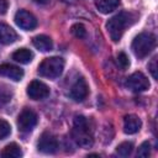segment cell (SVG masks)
<instances>
[{"label":"cell","instance_id":"obj_1","mask_svg":"<svg viewBox=\"0 0 158 158\" xmlns=\"http://www.w3.org/2000/svg\"><path fill=\"white\" fill-rule=\"evenodd\" d=\"M133 21H135L133 14L127 12V11H122V12H118L117 15L112 16L106 22V28H107V32L110 35V38L114 42L120 41L125 30L128 26H131L133 23Z\"/></svg>","mask_w":158,"mask_h":158},{"label":"cell","instance_id":"obj_2","mask_svg":"<svg viewBox=\"0 0 158 158\" xmlns=\"http://www.w3.org/2000/svg\"><path fill=\"white\" fill-rule=\"evenodd\" d=\"M72 136L79 147L89 148L94 143V138H93L91 131L89 128L88 120L81 115L75 116V118H74V127L72 131Z\"/></svg>","mask_w":158,"mask_h":158},{"label":"cell","instance_id":"obj_3","mask_svg":"<svg viewBox=\"0 0 158 158\" xmlns=\"http://www.w3.org/2000/svg\"><path fill=\"white\" fill-rule=\"evenodd\" d=\"M156 47V37L149 32H142L132 41V51L138 58L147 57Z\"/></svg>","mask_w":158,"mask_h":158},{"label":"cell","instance_id":"obj_4","mask_svg":"<svg viewBox=\"0 0 158 158\" xmlns=\"http://www.w3.org/2000/svg\"><path fill=\"white\" fill-rule=\"evenodd\" d=\"M64 69V59L60 57H49L38 65V74L48 79L58 78Z\"/></svg>","mask_w":158,"mask_h":158},{"label":"cell","instance_id":"obj_5","mask_svg":"<svg viewBox=\"0 0 158 158\" xmlns=\"http://www.w3.org/2000/svg\"><path fill=\"white\" fill-rule=\"evenodd\" d=\"M37 125V115L31 109H23L17 117V127L19 131L28 133Z\"/></svg>","mask_w":158,"mask_h":158},{"label":"cell","instance_id":"obj_6","mask_svg":"<svg viewBox=\"0 0 158 158\" xmlns=\"http://www.w3.org/2000/svg\"><path fill=\"white\" fill-rule=\"evenodd\" d=\"M126 85L128 89H131L135 93H141V91H146L149 89V80L147 79V77L142 73V72H135L132 73L127 80H126Z\"/></svg>","mask_w":158,"mask_h":158},{"label":"cell","instance_id":"obj_7","mask_svg":"<svg viewBox=\"0 0 158 158\" xmlns=\"http://www.w3.org/2000/svg\"><path fill=\"white\" fill-rule=\"evenodd\" d=\"M15 22L20 28L25 31H32L37 27V19L26 10H19L15 14Z\"/></svg>","mask_w":158,"mask_h":158},{"label":"cell","instance_id":"obj_8","mask_svg":"<svg viewBox=\"0 0 158 158\" xmlns=\"http://www.w3.org/2000/svg\"><path fill=\"white\" fill-rule=\"evenodd\" d=\"M26 93L32 100H43L49 95V88L40 80H33L28 84Z\"/></svg>","mask_w":158,"mask_h":158},{"label":"cell","instance_id":"obj_9","mask_svg":"<svg viewBox=\"0 0 158 158\" xmlns=\"http://www.w3.org/2000/svg\"><path fill=\"white\" fill-rule=\"evenodd\" d=\"M37 148L42 153L52 154V153L57 152V149H58V141L53 135L44 132L37 142Z\"/></svg>","mask_w":158,"mask_h":158},{"label":"cell","instance_id":"obj_10","mask_svg":"<svg viewBox=\"0 0 158 158\" xmlns=\"http://www.w3.org/2000/svg\"><path fill=\"white\" fill-rule=\"evenodd\" d=\"M88 94H89V88L85 79L84 78L77 79V81L72 85V89H70L72 99L75 101H83L84 99H86Z\"/></svg>","mask_w":158,"mask_h":158},{"label":"cell","instance_id":"obj_11","mask_svg":"<svg viewBox=\"0 0 158 158\" xmlns=\"http://www.w3.org/2000/svg\"><path fill=\"white\" fill-rule=\"evenodd\" d=\"M0 75L1 77H6V78H10L15 81H19L22 79L23 77V70L16 65H12V64H1L0 65Z\"/></svg>","mask_w":158,"mask_h":158},{"label":"cell","instance_id":"obj_12","mask_svg":"<svg viewBox=\"0 0 158 158\" xmlns=\"http://www.w3.org/2000/svg\"><path fill=\"white\" fill-rule=\"evenodd\" d=\"M141 118L136 115H126L123 118V132L127 135L137 133L141 130Z\"/></svg>","mask_w":158,"mask_h":158},{"label":"cell","instance_id":"obj_13","mask_svg":"<svg viewBox=\"0 0 158 158\" xmlns=\"http://www.w3.org/2000/svg\"><path fill=\"white\" fill-rule=\"evenodd\" d=\"M17 40V33L6 23L0 22V44H11Z\"/></svg>","mask_w":158,"mask_h":158},{"label":"cell","instance_id":"obj_14","mask_svg":"<svg viewBox=\"0 0 158 158\" xmlns=\"http://www.w3.org/2000/svg\"><path fill=\"white\" fill-rule=\"evenodd\" d=\"M32 44L41 52H48L53 48V42L51 37L46 35H38L32 38Z\"/></svg>","mask_w":158,"mask_h":158},{"label":"cell","instance_id":"obj_15","mask_svg":"<svg viewBox=\"0 0 158 158\" xmlns=\"http://www.w3.org/2000/svg\"><path fill=\"white\" fill-rule=\"evenodd\" d=\"M121 0H95V6L101 14H109L116 10Z\"/></svg>","mask_w":158,"mask_h":158},{"label":"cell","instance_id":"obj_16","mask_svg":"<svg viewBox=\"0 0 158 158\" xmlns=\"http://www.w3.org/2000/svg\"><path fill=\"white\" fill-rule=\"evenodd\" d=\"M12 59L21 63V64H27L33 59V53L27 48H20V49L14 52Z\"/></svg>","mask_w":158,"mask_h":158},{"label":"cell","instance_id":"obj_17","mask_svg":"<svg viewBox=\"0 0 158 158\" xmlns=\"http://www.w3.org/2000/svg\"><path fill=\"white\" fill-rule=\"evenodd\" d=\"M1 156L5 157V158H20L22 156V151L20 148L19 144L16 143H10L7 144L2 152H1Z\"/></svg>","mask_w":158,"mask_h":158},{"label":"cell","instance_id":"obj_18","mask_svg":"<svg viewBox=\"0 0 158 158\" xmlns=\"http://www.w3.org/2000/svg\"><path fill=\"white\" fill-rule=\"evenodd\" d=\"M133 151V144L131 142H122L117 146L116 153L121 157H128Z\"/></svg>","mask_w":158,"mask_h":158},{"label":"cell","instance_id":"obj_19","mask_svg":"<svg viewBox=\"0 0 158 158\" xmlns=\"http://www.w3.org/2000/svg\"><path fill=\"white\" fill-rule=\"evenodd\" d=\"M12 98V91L6 86L0 84V106L7 104Z\"/></svg>","mask_w":158,"mask_h":158},{"label":"cell","instance_id":"obj_20","mask_svg":"<svg viewBox=\"0 0 158 158\" xmlns=\"http://www.w3.org/2000/svg\"><path fill=\"white\" fill-rule=\"evenodd\" d=\"M116 64H117V67H118L120 69H122V70H125V69H127V68L130 67V59H128V57H127V54H126L125 52H120V53L117 54Z\"/></svg>","mask_w":158,"mask_h":158},{"label":"cell","instance_id":"obj_21","mask_svg":"<svg viewBox=\"0 0 158 158\" xmlns=\"http://www.w3.org/2000/svg\"><path fill=\"white\" fill-rule=\"evenodd\" d=\"M70 31H72V33H73L77 38H84L85 35H86V30H85L84 25H81V23H74V25L72 26Z\"/></svg>","mask_w":158,"mask_h":158},{"label":"cell","instance_id":"obj_22","mask_svg":"<svg viewBox=\"0 0 158 158\" xmlns=\"http://www.w3.org/2000/svg\"><path fill=\"white\" fill-rule=\"evenodd\" d=\"M11 133V127L10 123L2 118H0V139L6 138Z\"/></svg>","mask_w":158,"mask_h":158},{"label":"cell","instance_id":"obj_23","mask_svg":"<svg viewBox=\"0 0 158 158\" xmlns=\"http://www.w3.org/2000/svg\"><path fill=\"white\" fill-rule=\"evenodd\" d=\"M151 154V143L148 141L143 142L139 147H138V151H137V157H142V158H146Z\"/></svg>","mask_w":158,"mask_h":158},{"label":"cell","instance_id":"obj_24","mask_svg":"<svg viewBox=\"0 0 158 158\" xmlns=\"http://www.w3.org/2000/svg\"><path fill=\"white\" fill-rule=\"evenodd\" d=\"M149 72H151L152 77L154 79H157V57H154L152 59V62L149 63Z\"/></svg>","mask_w":158,"mask_h":158},{"label":"cell","instance_id":"obj_25","mask_svg":"<svg viewBox=\"0 0 158 158\" xmlns=\"http://www.w3.org/2000/svg\"><path fill=\"white\" fill-rule=\"evenodd\" d=\"M9 1L7 0H0V15H4L7 11Z\"/></svg>","mask_w":158,"mask_h":158},{"label":"cell","instance_id":"obj_26","mask_svg":"<svg viewBox=\"0 0 158 158\" xmlns=\"http://www.w3.org/2000/svg\"><path fill=\"white\" fill-rule=\"evenodd\" d=\"M36 4H40V5H46L49 2V0H33Z\"/></svg>","mask_w":158,"mask_h":158}]
</instances>
